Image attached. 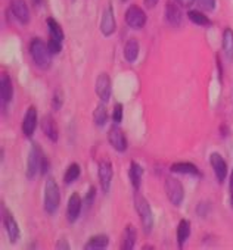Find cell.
I'll list each match as a JSON object with an SVG mask.
<instances>
[{"label": "cell", "mask_w": 233, "mask_h": 250, "mask_svg": "<svg viewBox=\"0 0 233 250\" xmlns=\"http://www.w3.org/2000/svg\"><path fill=\"white\" fill-rule=\"evenodd\" d=\"M142 177H143V168H142V165L138 164L136 161H132L130 169H129V178H130V183H132V186H133L135 190H139L140 188Z\"/></svg>", "instance_id": "cell-22"}, {"label": "cell", "mask_w": 233, "mask_h": 250, "mask_svg": "<svg viewBox=\"0 0 233 250\" xmlns=\"http://www.w3.org/2000/svg\"><path fill=\"white\" fill-rule=\"evenodd\" d=\"M136 238H138V231L135 228V225L129 224L126 228H124V232H123V244H121V249L123 250H132L136 244Z\"/></svg>", "instance_id": "cell-23"}, {"label": "cell", "mask_w": 233, "mask_h": 250, "mask_svg": "<svg viewBox=\"0 0 233 250\" xmlns=\"http://www.w3.org/2000/svg\"><path fill=\"white\" fill-rule=\"evenodd\" d=\"M190 235V222L187 219H182L177 225V244L182 249L186 240Z\"/></svg>", "instance_id": "cell-25"}, {"label": "cell", "mask_w": 233, "mask_h": 250, "mask_svg": "<svg viewBox=\"0 0 233 250\" xmlns=\"http://www.w3.org/2000/svg\"><path fill=\"white\" fill-rule=\"evenodd\" d=\"M109 244V237L106 234H96L87 240L84 244V250H102L106 249Z\"/></svg>", "instance_id": "cell-21"}, {"label": "cell", "mask_w": 233, "mask_h": 250, "mask_svg": "<svg viewBox=\"0 0 233 250\" xmlns=\"http://www.w3.org/2000/svg\"><path fill=\"white\" fill-rule=\"evenodd\" d=\"M93 121H94V124L97 125V127H103V125L106 124V121H108V109H106L103 102H100L96 106V109L93 112Z\"/></svg>", "instance_id": "cell-28"}, {"label": "cell", "mask_w": 233, "mask_h": 250, "mask_svg": "<svg viewBox=\"0 0 233 250\" xmlns=\"http://www.w3.org/2000/svg\"><path fill=\"white\" fill-rule=\"evenodd\" d=\"M11 12L20 24L27 25L30 22V8L25 0H11Z\"/></svg>", "instance_id": "cell-13"}, {"label": "cell", "mask_w": 233, "mask_h": 250, "mask_svg": "<svg viewBox=\"0 0 233 250\" xmlns=\"http://www.w3.org/2000/svg\"><path fill=\"white\" fill-rule=\"evenodd\" d=\"M94 197H96V188L92 186V187L89 188V191H87V194H86L84 200H83V205H84L86 208H90V206L93 205V200H94Z\"/></svg>", "instance_id": "cell-35"}, {"label": "cell", "mask_w": 233, "mask_h": 250, "mask_svg": "<svg viewBox=\"0 0 233 250\" xmlns=\"http://www.w3.org/2000/svg\"><path fill=\"white\" fill-rule=\"evenodd\" d=\"M139 52H140V44L136 39H129L127 43L124 44V59L129 63H135L139 58Z\"/></svg>", "instance_id": "cell-19"}, {"label": "cell", "mask_w": 233, "mask_h": 250, "mask_svg": "<svg viewBox=\"0 0 233 250\" xmlns=\"http://www.w3.org/2000/svg\"><path fill=\"white\" fill-rule=\"evenodd\" d=\"M61 205V191H59V186L53 178H47L46 186H45V210L49 215H53Z\"/></svg>", "instance_id": "cell-3"}, {"label": "cell", "mask_w": 233, "mask_h": 250, "mask_svg": "<svg viewBox=\"0 0 233 250\" xmlns=\"http://www.w3.org/2000/svg\"><path fill=\"white\" fill-rule=\"evenodd\" d=\"M121 2H127V0H121Z\"/></svg>", "instance_id": "cell-41"}, {"label": "cell", "mask_w": 233, "mask_h": 250, "mask_svg": "<svg viewBox=\"0 0 233 250\" xmlns=\"http://www.w3.org/2000/svg\"><path fill=\"white\" fill-rule=\"evenodd\" d=\"M174 2L180 6H185V8H189L190 5H193V0H174Z\"/></svg>", "instance_id": "cell-40"}, {"label": "cell", "mask_w": 233, "mask_h": 250, "mask_svg": "<svg viewBox=\"0 0 233 250\" xmlns=\"http://www.w3.org/2000/svg\"><path fill=\"white\" fill-rule=\"evenodd\" d=\"M171 172L176 174H186V175H193V177H201V171L196 165L190 162H176L171 165Z\"/></svg>", "instance_id": "cell-20"}, {"label": "cell", "mask_w": 233, "mask_h": 250, "mask_svg": "<svg viewBox=\"0 0 233 250\" xmlns=\"http://www.w3.org/2000/svg\"><path fill=\"white\" fill-rule=\"evenodd\" d=\"M14 97V84L9 74L3 72L0 75V102H2V110L6 112L9 103Z\"/></svg>", "instance_id": "cell-9"}, {"label": "cell", "mask_w": 233, "mask_h": 250, "mask_svg": "<svg viewBox=\"0 0 233 250\" xmlns=\"http://www.w3.org/2000/svg\"><path fill=\"white\" fill-rule=\"evenodd\" d=\"M80 174H81V167L78 165V164H71L68 168H67V171H65V174H64V183L67 184V186H70V184H72L78 177H80Z\"/></svg>", "instance_id": "cell-29"}, {"label": "cell", "mask_w": 233, "mask_h": 250, "mask_svg": "<svg viewBox=\"0 0 233 250\" xmlns=\"http://www.w3.org/2000/svg\"><path fill=\"white\" fill-rule=\"evenodd\" d=\"M165 21L170 27L173 28H179L182 25L183 21V14L179 8V5L176 2H168L165 5Z\"/></svg>", "instance_id": "cell-17"}, {"label": "cell", "mask_w": 233, "mask_h": 250, "mask_svg": "<svg viewBox=\"0 0 233 250\" xmlns=\"http://www.w3.org/2000/svg\"><path fill=\"white\" fill-rule=\"evenodd\" d=\"M83 199L80 197L78 193H72L68 199V205H67V219L74 224L78 221L81 210H83Z\"/></svg>", "instance_id": "cell-14"}, {"label": "cell", "mask_w": 233, "mask_h": 250, "mask_svg": "<svg viewBox=\"0 0 233 250\" xmlns=\"http://www.w3.org/2000/svg\"><path fill=\"white\" fill-rule=\"evenodd\" d=\"M62 104H64V96H62V91L58 90L53 93V97H52V109L58 112L62 107Z\"/></svg>", "instance_id": "cell-34"}, {"label": "cell", "mask_w": 233, "mask_h": 250, "mask_svg": "<svg viewBox=\"0 0 233 250\" xmlns=\"http://www.w3.org/2000/svg\"><path fill=\"white\" fill-rule=\"evenodd\" d=\"M126 24L133 30H142L146 24V14L145 11L138 5H130L124 14Z\"/></svg>", "instance_id": "cell-6"}, {"label": "cell", "mask_w": 233, "mask_h": 250, "mask_svg": "<svg viewBox=\"0 0 233 250\" xmlns=\"http://www.w3.org/2000/svg\"><path fill=\"white\" fill-rule=\"evenodd\" d=\"M46 24H47V28H49V36L52 39H56L59 42H64L65 40L64 30H62V27L59 25V22L55 18H47Z\"/></svg>", "instance_id": "cell-26"}, {"label": "cell", "mask_w": 233, "mask_h": 250, "mask_svg": "<svg viewBox=\"0 0 233 250\" xmlns=\"http://www.w3.org/2000/svg\"><path fill=\"white\" fill-rule=\"evenodd\" d=\"M3 210V225H5V231L9 237V241L11 243H17L21 237V231H20V225L18 222L15 221L12 212L9 209H6L5 206L2 208Z\"/></svg>", "instance_id": "cell-12"}, {"label": "cell", "mask_w": 233, "mask_h": 250, "mask_svg": "<svg viewBox=\"0 0 233 250\" xmlns=\"http://www.w3.org/2000/svg\"><path fill=\"white\" fill-rule=\"evenodd\" d=\"M108 142L112 146V149H115L116 152H120V153H124L127 150V147H129L127 137H126L124 131L118 127V125H114V127L109 130Z\"/></svg>", "instance_id": "cell-8"}, {"label": "cell", "mask_w": 233, "mask_h": 250, "mask_svg": "<svg viewBox=\"0 0 233 250\" xmlns=\"http://www.w3.org/2000/svg\"><path fill=\"white\" fill-rule=\"evenodd\" d=\"M211 212V203L210 202H201L196 206V215L199 218H207Z\"/></svg>", "instance_id": "cell-31"}, {"label": "cell", "mask_w": 233, "mask_h": 250, "mask_svg": "<svg viewBox=\"0 0 233 250\" xmlns=\"http://www.w3.org/2000/svg\"><path fill=\"white\" fill-rule=\"evenodd\" d=\"M193 3L204 12H212L215 9L217 0H193Z\"/></svg>", "instance_id": "cell-30"}, {"label": "cell", "mask_w": 233, "mask_h": 250, "mask_svg": "<svg viewBox=\"0 0 233 250\" xmlns=\"http://www.w3.org/2000/svg\"><path fill=\"white\" fill-rule=\"evenodd\" d=\"M56 249H64V250L70 249V244H68V241H67V238H65V237H62V238L58 241V244H56Z\"/></svg>", "instance_id": "cell-37"}, {"label": "cell", "mask_w": 233, "mask_h": 250, "mask_svg": "<svg viewBox=\"0 0 233 250\" xmlns=\"http://www.w3.org/2000/svg\"><path fill=\"white\" fill-rule=\"evenodd\" d=\"M187 18L190 22H193L195 25H199V27H210L212 24L211 20L205 14H202L201 11H189Z\"/></svg>", "instance_id": "cell-27"}, {"label": "cell", "mask_w": 233, "mask_h": 250, "mask_svg": "<svg viewBox=\"0 0 233 250\" xmlns=\"http://www.w3.org/2000/svg\"><path fill=\"white\" fill-rule=\"evenodd\" d=\"M30 55L33 58V62L36 63L37 68L46 71L52 65V52L49 50L47 43H45L42 39L36 37L30 43Z\"/></svg>", "instance_id": "cell-1"}, {"label": "cell", "mask_w": 233, "mask_h": 250, "mask_svg": "<svg viewBox=\"0 0 233 250\" xmlns=\"http://www.w3.org/2000/svg\"><path fill=\"white\" fill-rule=\"evenodd\" d=\"M221 47L229 61H233V30L232 28H224L223 31V40H221Z\"/></svg>", "instance_id": "cell-24"}, {"label": "cell", "mask_w": 233, "mask_h": 250, "mask_svg": "<svg viewBox=\"0 0 233 250\" xmlns=\"http://www.w3.org/2000/svg\"><path fill=\"white\" fill-rule=\"evenodd\" d=\"M62 44H64V42H59L56 39L49 37L47 46H49V50L52 52V55H59L62 52Z\"/></svg>", "instance_id": "cell-33"}, {"label": "cell", "mask_w": 233, "mask_h": 250, "mask_svg": "<svg viewBox=\"0 0 233 250\" xmlns=\"http://www.w3.org/2000/svg\"><path fill=\"white\" fill-rule=\"evenodd\" d=\"M49 168H50V162H49V159L45 155L43 156V162H42V168H40V174L42 175H46L49 172Z\"/></svg>", "instance_id": "cell-36"}, {"label": "cell", "mask_w": 233, "mask_h": 250, "mask_svg": "<svg viewBox=\"0 0 233 250\" xmlns=\"http://www.w3.org/2000/svg\"><path fill=\"white\" fill-rule=\"evenodd\" d=\"M210 164H211V168L214 171V175L217 178V181L221 184L224 183L226 177H227V164L226 161L223 159V156L220 153H211L210 155Z\"/></svg>", "instance_id": "cell-16"}, {"label": "cell", "mask_w": 233, "mask_h": 250, "mask_svg": "<svg viewBox=\"0 0 233 250\" xmlns=\"http://www.w3.org/2000/svg\"><path fill=\"white\" fill-rule=\"evenodd\" d=\"M97 177H99V184L102 188L103 194H108L112 186V178H114V169L109 161H100L97 165Z\"/></svg>", "instance_id": "cell-7"}, {"label": "cell", "mask_w": 233, "mask_h": 250, "mask_svg": "<svg viewBox=\"0 0 233 250\" xmlns=\"http://www.w3.org/2000/svg\"><path fill=\"white\" fill-rule=\"evenodd\" d=\"M37 122H39V115H37V107L36 106H30L25 112L24 121H23V133L25 137H31L36 131L37 127Z\"/></svg>", "instance_id": "cell-15"}, {"label": "cell", "mask_w": 233, "mask_h": 250, "mask_svg": "<svg viewBox=\"0 0 233 250\" xmlns=\"http://www.w3.org/2000/svg\"><path fill=\"white\" fill-rule=\"evenodd\" d=\"M112 121L115 125H118L123 121V104L121 103H115L114 110H112Z\"/></svg>", "instance_id": "cell-32"}, {"label": "cell", "mask_w": 233, "mask_h": 250, "mask_svg": "<svg viewBox=\"0 0 233 250\" xmlns=\"http://www.w3.org/2000/svg\"><path fill=\"white\" fill-rule=\"evenodd\" d=\"M135 209L140 218L143 231L146 234H149L154 228V212H152L149 202L143 197L142 193H139V190H136V193H135Z\"/></svg>", "instance_id": "cell-2"}, {"label": "cell", "mask_w": 233, "mask_h": 250, "mask_svg": "<svg viewBox=\"0 0 233 250\" xmlns=\"http://www.w3.org/2000/svg\"><path fill=\"white\" fill-rule=\"evenodd\" d=\"M229 190H230V206H232V209H233V171H232V175H230Z\"/></svg>", "instance_id": "cell-39"}, {"label": "cell", "mask_w": 233, "mask_h": 250, "mask_svg": "<svg viewBox=\"0 0 233 250\" xmlns=\"http://www.w3.org/2000/svg\"><path fill=\"white\" fill-rule=\"evenodd\" d=\"M99 30L105 37H111L115 30H116V22H115V12L112 5H108L106 9L102 12V18H100V24H99Z\"/></svg>", "instance_id": "cell-10"}, {"label": "cell", "mask_w": 233, "mask_h": 250, "mask_svg": "<svg viewBox=\"0 0 233 250\" xmlns=\"http://www.w3.org/2000/svg\"><path fill=\"white\" fill-rule=\"evenodd\" d=\"M158 2H160V0H143V3H145V6L148 9H154L158 5Z\"/></svg>", "instance_id": "cell-38"}, {"label": "cell", "mask_w": 233, "mask_h": 250, "mask_svg": "<svg viewBox=\"0 0 233 250\" xmlns=\"http://www.w3.org/2000/svg\"><path fill=\"white\" fill-rule=\"evenodd\" d=\"M43 150L40 149V146L37 143H34L28 152V161H27V178L33 180L37 172L42 168V162H43Z\"/></svg>", "instance_id": "cell-5"}, {"label": "cell", "mask_w": 233, "mask_h": 250, "mask_svg": "<svg viewBox=\"0 0 233 250\" xmlns=\"http://www.w3.org/2000/svg\"><path fill=\"white\" fill-rule=\"evenodd\" d=\"M164 190L167 194V199L173 206H180L185 200V188L182 183L177 178H167L164 184Z\"/></svg>", "instance_id": "cell-4"}, {"label": "cell", "mask_w": 233, "mask_h": 250, "mask_svg": "<svg viewBox=\"0 0 233 250\" xmlns=\"http://www.w3.org/2000/svg\"><path fill=\"white\" fill-rule=\"evenodd\" d=\"M94 91L97 94V97L100 99V102L106 103L111 99L112 94V87H111V78L106 72H100L96 78L94 83Z\"/></svg>", "instance_id": "cell-11"}, {"label": "cell", "mask_w": 233, "mask_h": 250, "mask_svg": "<svg viewBox=\"0 0 233 250\" xmlns=\"http://www.w3.org/2000/svg\"><path fill=\"white\" fill-rule=\"evenodd\" d=\"M42 131L43 134L52 142V143H56L58 139H59V131H58V125H56V121L52 115H45L42 118Z\"/></svg>", "instance_id": "cell-18"}]
</instances>
